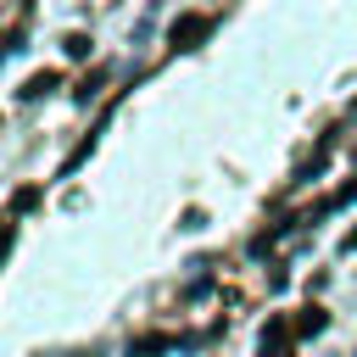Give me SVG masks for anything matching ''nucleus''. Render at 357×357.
I'll return each mask as SVG.
<instances>
[{"label": "nucleus", "mask_w": 357, "mask_h": 357, "mask_svg": "<svg viewBox=\"0 0 357 357\" xmlns=\"http://www.w3.org/2000/svg\"><path fill=\"white\" fill-rule=\"evenodd\" d=\"M206 33H212V17H201V11H184V17L173 22L167 45H173V50H195V45H201Z\"/></svg>", "instance_id": "nucleus-1"}, {"label": "nucleus", "mask_w": 357, "mask_h": 357, "mask_svg": "<svg viewBox=\"0 0 357 357\" xmlns=\"http://www.w3.org/2000/svg\"><path fill=\"white\" fill-rule=\"evenodd\" d=\"M257 351H262V357H290V351H296V329H290V318L273 312V318L262 324V346H257Z\"/></svg>", "instance_id": "nucleus-2"}, {"label": "nucleus", "mask_w": 357, "mask_h": 357, "mask_svg": "<svg viewBox=\"0 0 357 357\" xmlns=\"http://www.w3.org/2000/svg\"><path fill=\"white\" fill-rule=\"evenodd\" d=\"M56 89V73H33L28 84H22V100H39V95H50Z\"/></svg>", "instance_id": "nucleus-3"}, {"label": "nucleus", "mask_w": 357, "mask_h": 357, "mask_svg": "<svg viewBox=\"0 0 357 357\" xmlns=\"http://www.w3.org/2000/svg\"><path fill=\"white\" fill-rule=\"evenodd\" d=\"M324 329V307H301V318H296V335H318Z\"/></svg>", "instance_id": "nucleus-4"}, {"label": "nucleus", "mask_w": 357, "mask_h": 357, "mask_svg": "<svg viewBox=\"0 0 357 357\" xmlns=\"http://www.w3.org/2000/svg\"><path fill=\"white\" fill-rule=\"evenodd\" d=\"M67 56H89V33H67Z\"/></svg>", "instance_id": "nucleus-5"}, {"label": "nucleus", "mask_w": 357, "mask_h": 357, "mask_svg": "<svg viewBox=\"0 0 357 357\" xmlns=\"http://www.w3.org/2000/svg\"><path fill=\"white\" fill-rule=\"evenodd\" d=\"M6 240H11V223H6V218H0V245H6Z\"/></svg>", "instance_id": "nucleus-6"}, {"label": "nucleus", "mask_w": 357, "mask_h": 357, "mask_svg": "<svg viewBox=\"0 0 357 357\" xmlns=\"http://www.w3.org/2000/svg\"><path fill=\"white\" fill-rule=\"evenodd\" d=\"M346 251H357V229H351V234H346Z\"/></svg>", "instance_id": "nucleus-7"}]
</instances>
